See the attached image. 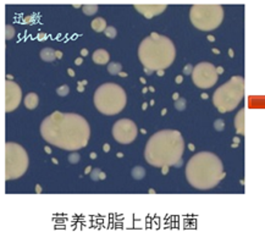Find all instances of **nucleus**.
Segmentation results:
<instances>
[{"label": "nucleus", "instance_id": "23", "mask_svg": "<svg viewBox=\"0 0 265 243\" xmlns=\"http://www.w3.org/2000/svg\"><path fill=\"white\" fill-rule=\"evenodd\" d=\"M80 159H81V157H80V154L78 153H71L70 155H69V161L71 163V164H77L80 161Z\"/></svg>", "mask_w": 265, "mask_h": 243}, {"label": "nucleus", "instance_id": "40", "mask_svg": "<svg viewBox=\"0 0 265 243\" xmlns=\"http://www.w3.org/2000/svg\"><path fill=\"white\" fill-rule=\"evenodd\" d=\"M91 158H92V159H95V158H97V154H95V153H92V154H91Z\"/></svg>", "mask_w": 265, "mask_h": 243}, {"label": "nucleus", "instance_id": "22", "mask_svg": "<svg viewBox=\"0 0 265 243\" xmlns=\"http://www.w3.org/2000/svg\"><path fill=\"white\" fill-rule=\"evenodd\" d=\"M104 32H105V35L108 38H110V39H112V38H115L116 37V29L114 28V27H111V26H109V27H106V29L104 31Z\"/></svg>", "mask_w": 265, "mask_h": 243}, {"label": "nucleus", "instance_id": "16", "mask_svg": "<svg viewBox=\"0 0 265 243\" xmlns=\"http://www.w3.org/2000/svg\"><path fill=\"white\" fill-rule=\"evenodd\" d=\"M91 26H92V28L94 29L95 32L100 33V32H103V31L106 29V21L103 17H97V18H94L92 21Z\"/></svg>", "mask_w": 265, "mask_h": 243}, {"label": "nucleus", "instance_id": "41", "mask_svg": "<svg viewBox=\"0 0 265 243\" xmlns=\"http://www.w3.org/2000/svg\"><path fill=\"white\" fill-rule=\"evenodd\" d=\"M176 82H182V77H177V78H176Z\"/></svg>", "mask_w": 265, "mask_h": 243}, {"label": "nucleus", "instance_id": "2", "mask_svg": "<svg viewBox=\"0 0 265 243\" xmlns=\"http://www.w3.org/2000/svg\"><path fill=\"white\" fill-rule=\"evenodd\" d=\"M183 150L185 142L181 133L175 130H163L148 139L144 158L154 167H170L181 161Z\"/></svg>", "mask_w": 265, "mask_h": 243}, {"label": "nucleus", "instance_id": "6", "mask_svg": "<svg viewBox=\"0 0 265 243\" xmlns=\"http://www.w3.org/2000/svg\"><path fill=\"white\" fill-rule=\"evenodd\" d=\"M245 95V80L241 76L232 78L220 86L213 95V103L220 112H228L240 105Z\"/></svg>", "mask_w": 265, "mask_h": 243}, {"label": "nucleus", "instance_id": "12", "mask_svg": "<svg viewBox=\"0 0 265 243\" xmlns=\"http://www.w3.org/2000/svg\"><path fill=\"white\" fill-rule=\"evenodd\" d=\"M134 9L139 11L144 17L147 18H152L157 15L161 14L164 10L166 9V5L164 4H159V5H134Z\"/></svg>", "mask_w": 265, "mask_h": 243}, {"label": "nucleus", "instance_id": "9", "mask_svg": "<svg viewBox=\"0 0 265 243\" xmlns=\"http://www.w3.org/2000/svg\"><path fill=\"white\" fill-rule=\"evenodd\" d=\"M219 78L216 67L210 63H200L192 70V80L193 83L202 89L211 88Z\"/></svg>", "mask_w": 265, "mask_h": 243}, {"label": "nucleus", "instance_id": "27", "mask_svg": "<svg viewBox=\"0 0 265 243\" xmlns=\"http://www.w3.org/2000/svg\"><path fill=\"white\" fill-rule=\"evenodd\" d=\"M222 127H224V121L217 120V121L215 122V128H216V130H219V131H221Z\"/></svg>", "mask_w": 265, "mask_h": 243}, {"label": "nucleus", "instance_id": "38", "mask_svg": "<svg viewBox=\"0 0 265 243\" xmlns=\"http://www.w3.org/2000/svg\"><path fill=\"white\" fill-rule=\"evenodd\" d=\"M105 177H106V176H105V174H104V172H102V174H100V180H104Z\"/></svg>", "mask_w": 265, "mask_h": 243}, {"label": "nucleus", "instance_id": "7", "mask_svg": "<svg viewBox=\"0 0 265 243\" xmlns=\"http://www.w3.org/2000/svg\"><path fill=\"white\" fill-rule=\"evenodd\" d=\"M192 25L200 31H213L217 28L224 18V9L221 5L199 4L193 5L189 10Z\"/></svg>", "mask_w": 265, "mask_h": 243}, {"label": "nucleus", "instance_id": "10", "mask_svg": "<svg viewBox=\"0 0 265 243\" xmlns=\"http://www.w3.org/2000/svg\"><path fill=\"white\" fill-rule=\"evenodd\" d=\"M138 134V128L132 120L121 118L116 121L112 126V136L119 143L129 144L136 139Z\"/></svg>", "mask_w": 265, "mask_h": 243}, {"label": "nucleus", "instance_id": "14", "mask_svg": "<svg viewBox=\"0 0 265 243\" xmlns=\"http://www.w3.org/2000/svg\"><path fill=\"white\" fill-rule=\"evenodd\" d=\"M38 103H39V99H38V95L35 94V93H28L25 98V106L29 110L35 109V108L38 106Z\"/></svg>", "mask_w": 265, "mask_h": 243}, {"label": "nucleus", "instance_id": "25", "mask_svg": "<svg viewBox=\"0 0 265 243\" xmlns=\"http://www.w3.org/2000/svg\"><path fill=\"white\" fill-rule=\"evenodd\" d=\"M100 174H102V171H100L99 169H94V170H93V171L91 172L92 180H93V181H99V180H100Z\"/></svg>", "mask_w": 265, "mask_h": 243}, {"label": "nucleus", "instance_id": "29", "mask_svg": "<svg viewBox=\"0 0 265 243\" xmlns=\"http://www.w3.org/2000/svg\"><path fill=\"white\" fill-rule=\"evenodd\" d=\"M103 150L105 152V153H108L109 150H110V146H109L108 143H106V144H104V147H103Z\"/></svg>", "mask_w": 265, "mask_h": 243}, {"label": "nucleus", "instance_id": "19", "mask_svg": "<svg viewBox=\"0 0 265 243\" xmlns=\"http://www.w3.org/2000/svg\"><path fill=\"white\" fill-rule=\"evenodd\" d=\"M144 175H145V171H144V169L141 167V166H136V167H133L132 169V176L133 178H136V180H141L144 177Z\"/></svg>", "mask_w": 265, "mask_h": 243}, {"label": "nucleus", "instance_id": "34", "mask_svg": "<svg viewBox=\"0 0 265 243\" xmlns=\"http://www.w3.org/2000/svg\"><path fill=\"white\" fill-rule=\"evenodd\" d=\"M67 74H69L71 77H74V76H75V72H74V70H71V69H69V70H67Z\"/></svg>", "mask_w": 265, "mask_h": 243}, {"label": "nucleus", "instance_id": "8", "mask_svg": "<svg viewBox=\"0 0 265 243\" xmlns=\"http://www.w3.org/2000/svg\"><path fill=\"white\" fill-rule=\"evenodd\" d=\"M28 167V155L25 148L14 142L5 144V180H16L23 176Z\"/></svg>", "mask_w": 265, "mask_h": 243}, {"label": "nucleus", "instance_id": "18", "mask_svg": "<svg viewBox=\"0 0 265 243\" xmlns=\"http://www.w3.org/2000/svg\"><path fill=\"white\" fill-rule=\"evenodd\" d=\"M121 69H122V66L119 63H110L108 66V71H109V74H111V75H120Z\"/></svg>", "mask_w": 265, "mask_h": 243}, {"label": "nucleus", "instance_id": "30", "mask_svg": "<svg viewBox=\"0 0 265 243\" xmlns=\"http://www.w3.org/2000/svg\"><path fill=\"white\" fill-rule=\"evenodd\" d=\"M75 64H76L77 66H80V65L82 64V58H77V59L75 60Z\"/></svg>", "mask_w": 265, "mask_h": 243}, {"label": "nucleus", "instance_id": "17", "mask_svg": "<svg viewBox=\"0 0 265 243\" xmlns=\"http://www.w3.org/2000/svg\"><path fill=\"white\" fill-rule=\"evenodd\" d=\"M243 116H245V111L240 110L238 111V115L235 117V126L236 130L240 134L245 133V123H243Z\"/></svg>", "mask_w": 265, "mask_h": 243}, {"label": "nucleus", "instance_id": "1", "mask_svg": "<svg viewBox=\"0 0 265 243\" xmlns=\"http://www.w3.org/2000/svg\"><path fill=\"white\" fill-rule=\"evenodd\" d=\"M40 134L51 146L75 152L88 144L91 127L78 114L55 111L43 120Z\"/></svg>", "mask_w": 265, "mask_h": 243}, {"label": "nucleus", "instance_id": "39", "mask_svg": "<svg viewBox=\"0 0 265 243\" xmlns=\"http://www.w3.org/2000/svg\"><path fill=\"white\" fill-rule=\"evenodd\" d=\"M46 37H45V35H44V33H42L40 35H39V39H45Z\"/></svg>", "mask_w": 265, "mask_h": 243}, {"label": "nucleus", "instance_id": "31", "mask_svg": "<svg viewBox=\"0 0 265 243\" xmlns=\"http://www.w3.org/2000/svg\"><path fill=\"white\" fill-rule=\"evenodd\" d=\"M81 55H82V56L88 55V50H87V49H82V50H81Z\"/></svg>", "mask_w": 265, "mask_h": 243}, {"label": "nucleus", "instance_id": "5", "mask_svg": "<svg viewBox=\"0 0 265 243\" xmlns=\"http://www.w3.org/2000/svg\"><path fill=\"white\" fill-rule=\"evenodd\" d=\"M126 93L116 83H104L94 93V105L104 115H116L126 105Z\"/></svg>", "mask_w": 265, "mask_h": 243}, {"label": "nucleus", "instance_id": "4", "mask_svg": "<svg viewBox=\"0 0 265 243\" xmlns=\"http://www.w3.org/2000/svg\"><path fill=\"white\" fill-rule=\"evenodd\" d=\"M176 56V49L171 39L153 32L144 38L138 46V58L144 69L163 71L171 66Z\"/></svg>", "mask_w": 265, "mask_h": 243}, {"label": "nucleus", "instance_id": "13", "mask_svg": "<svg viewBox=\"0 0 265 243\" xmlns=\"http://www.w3.org/2000/svg\"><path fill=\"white\" fill-rule=\"evenodd\" d=\"M92 59L97 65H105L109 63L110 55H109V53L105 49H97L94 53H93Z\"/></svg>", "mask_w": 265, "mask_h": 243}, {"label": "nucleus", "instance_id": "26", "mask_svg": "<svg viewBox=\"0 0 265 243\" xmlns=\"http://www.w3.org/2000/svg\"><path fill=\"white\" fill-rule=\"evenodd\" d=\"M175 106H176V109H178V110H183L185 109V106H186V100L185 99H180L175 103Z\"/></svg>", "mask_w": 265, "mask_h": 243}, {"label": "nucleus", "instance_id": "33", "mask_svg": "<svg viewBox=\"0 0 265 243\" xmlns=\"http://www.w3.org/2000/svg\"><path fill=\"white\" fill-rule=\"evenodd\" d=\"M189 71H191V67L189 66H186L185 69H183V74H188Z\"/></svg>", "mask_w": 265, "mask_h": 243}, {"label": "nucleus", "instance_id": "20", "mask_svg": "<svg viewBox=\"0 0 265 243\" xmlns=\"http://www.w3.org/2000/svg\"><path fill=\"white\" fill-rule=\"evenodd\" d=\"M82 10H83V12H84L86 15L91 16V15H94L97 12L98 6L97 5H84V6L82 7Z\"/></svg>", "mask_w": 265, "mask_h": 243}, {"label": "nucleus", "instance_id": "21", "mask_svg": "<svg viewBox=\"0 0 265 243\" xmlns=\"http://www.w3.org/2000/svg\"><path fill=\"white\" fill-rule=\"evenodd\" d=\"M56 93L60 95V97H66L67 94L70 93V88H69V86H66V84H62L60 86L58 89H56Z\"/></svg>", "mask_w": 265, "mask_h": 243}, {"label": "nucleus", "instance_id": "24", "mask_svg": "<svg viewBox=\"0 0 265 243\" xmlns=\"http://www.w3.org/2000/svg\"><path fill=\"white\" fill-rule=\"evenodd\" d=\"M5 34H6V35H5V38H6L7 40L11 39L14 37V35H15V29H14L12 26H10V25L6 26V32H5Z\"/></svg>", "mask_w": 265, "mask_h": 243}, {"label": "nucleus", "instance_id": "15", "mask_svg": "<svg viewBox=\"0 0 265 243\" xmlns=\"http://www.w3.org/2000/svg\"><path fill=\"white\" fill-rule=\"evenodd\" d=\"M56 51L54 49H51V48H44V49H42L40 50V59L42 60H44L46 61V63H51V61H54L56 59Z\"/></svg>", "mask_w": 265, "mask_h": 243}, {"label": "nucleus", "instance_id": "3", "mask_svg": "<svg viewBox=\"0 0 265 243\" xmlns=\"http://www.w3.org/2000/svg\"><path fill=\"white\" fill-rule=\"evenodd\" d=\"M186 177L192 187L210 189L225 177L224 166L219 157L210 152L194 154L186 165Z\"/></svg>", "mask_w": 265, "mask_h": 243}, {"label": "nucleus", "instance_id": "28", "mask_svg": "<svg viewBox=\"0 0 265 243\" xmlns=\"http://www.w3.org/2000/svg\"><path fill=\"white\" fill-rule=\"evenodd\" d=\"M77 91H78V92H83V91H84V87H83L82 82H78V86H77Z\"/></svg>", "mask_w": 265, "mask_h": 243}, {"label": "nucleus", "instance_id": "35", "mask_svg": "<svg viewBox=\"0 0 265 243\" xmlns=\"http://www.w3.org/2000/svg\"><path fill=\"white\" fill-rule=\"evenodd\" d=\"M56 58H58V59H61L62 58V53H61V51H56Z\"/></svg>", "mask_w": 265, "mask_h": 243}, {"label": "nucleus", "instance_id": "37", "mask_svg": "<svg viewBox=\"0 0 265 243\" xmlns=\"http://www.w3.org/2000/svg\"><path fill=\"white\" fill-rule=\"evenodd\" d=\"M44 149H45V152L48 153V154H50V153H51V150H50V148H49V147H45Z\"/></svg>", "mask_w": 265, "mask_h": 243}, {"label": "nucleus", "instance_id": "36", "mask_svg": "<svg viewBox=\"0 0 265 243\" xmlns=\"http://www.w3.org/2000/svg\"><path fill=\"white\" fill-rule=\"evenodd\" d=\"M91 171H92V167H91V166H88V167H86V171H84V174H86V175H88V174H89Z\"/></svg>", "mask_w": 265, "mask_h": 243}, {"label": "nucleus", "instance_id": "32", "mask_svg": "<svg viewBox=\"0 0 265 243\" xmlns=\"http://www.w3.org/2000/svg\"><path fill=\"white\" fill-rule=\"evenodd\" d=\"M35 192H37V193H42V187H40L39 184L35 186Z\"/></svg>", "mask_w": 265, "mask_h": 243}, {"label": "nucleus", "instance_id": "11", "mask_svg": "<svg viewBox=\"0 0 265 243\" xmlns=\"http://www.w3.org/2000/svg\"><path fill=\"white\" fill-rule=\"evenodd\" d=\"M21 99H22L21 87L14 81L5 82V111H14L20 105Z\"/></svg>", "mask_w": 265, "mask_h": 243}]
</instances>
